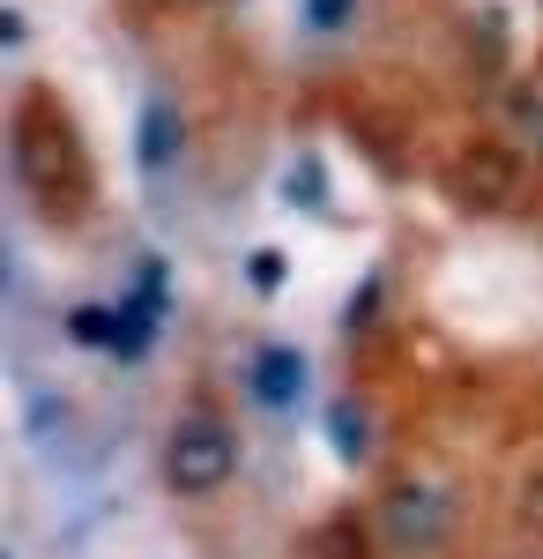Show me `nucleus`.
<instances>
[{"instance_id":"f257e3e1","label":"nucleus","mask_w":543,"mask_h":559,"mask_svg":"<svg viewBox=\"0 0 543 559\" xmlns=\"http://www.w3.org/2000/svg\"><path fill=\"white\" fill-rule=\"evenodd\" d=\"M239 477V432L224 426L216 411H186L165 432V485L171 500H216Z\"/></svg>"},{"instance_id":"f03ea898","label":"nucleus","mask_w":543,"mask_h":559,"mask_svg":"<svg viewBox=\"0 0 543 559\" xmlns=\"http://www.w3.org/2000/svg\"><path fill=\"white\" fill-rule=\"evenodd\" d=\"M379 537L395 559H432L455 545V492L439 477H395L379 500Z\"/></svg>"},{"instance_id":"7ed1b4c3","label":"nucleus","mask_w":543,"mask_h":559,"mask_svg":"<svg viewBox=\"0 0 543 559\" xmlns=\"http://www.w3.org/2000/svg\"><path fill=\"white\" fill-rule=\"evenodd\" d=\"M298 388H305L298 358H291V350H268V358H261V395H268V403H291Z\"/></svg>"}]
</instances>
